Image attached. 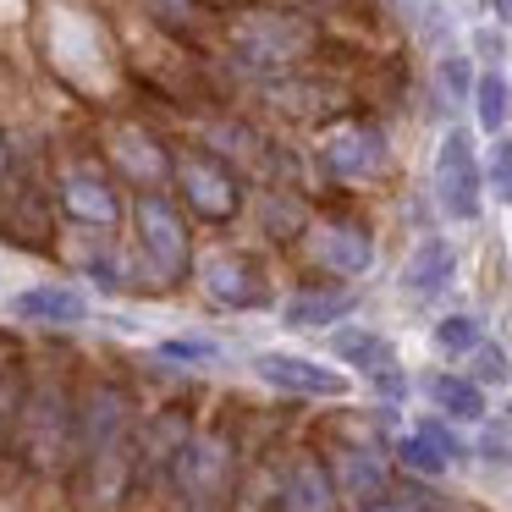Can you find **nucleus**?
<instances>
[{
  "label": "nucleus",
  "mask_w": 512,
  "mask_h": 512,
  "mask_svg": "<svg viewBox=\"0 0 512 512\" xmlns=\"http://www.w3.org/2000/svg\"><path fill=\"white\" fill-rule=\"evenodd\" d=\"M127 441H133L127 397L111 386H94L83 408L72 413V452L83 457V474L100 501H111V490L127 485Z\"/></svg>",
  "instance_id": "nucleus-1"
},
{
  "label": "nucleus",
  "mask_w": 512,
  "mask_h": 512,
  "mask_svg": "<svg viewBox=\"0 0 512 512\" xmlns=\"http://www.w3.org/2000/svg\"><path fill=\"white\" fill-rule=\"evenodd\" d=\"M166 479L188 512H215L226 485H232V446L221 435H188L177 446V457H171Z\"/></svg>",
  "instance_id": "nucleus-2"
},
{
  "label": "nucleus",
  "mask_w": 512,
  "mask_h": 512,
  "mask_svg": "<svg viewBox=\"0 0 512 512\" xmlns=\"http://www.w3.org/2000/svg\"><path fill=\"white\" fill-rule=\"evenodd\" d=\"M133 226H138V248H144L149 270H155L160 281H182L193 270L188 221H182V210L166 199V193H138Z\"/></svg>",
  "instance_id": "nucleus-3"
},
{
  "label": "nucleus",
  "mask_w": 512,
  "mask_h": 512,
  "mask_svg": "<svg viewBox=\"0 0 512 512\" xmlns=\"http://www.w3.org/2000/svg\"><path fill=\"white\" fill-rule=\"evenodd\" d=\"M479 199H485V177H479L474 138L463 127H452L441 138V149H435V204L452 221H479V210H485Z\"/></svg>",
  "instance_id": "nucleus-4"
},
{
  "label": "nucleus",
  "mask_w": 512,
  "mask_h": 512,
  "mask_svg": "<svg viewBox=\"0 0 512 512\" xmlns=\"http://www.w3.org/2000/svg\"><path fill=\"white\" fill-rule=\"evenodd\" d=\"M309 50V28L298 17H248L232 39V56L237 67L248 72H281Z\"/></svg>",
  "instance_id": "nucleus-5"
},
{
  "label": "nucleus",
  "mask_w": 512,
  "mask_h": 512,
  "mask_svg": "<svg viewBox=\"0 0 512 512\" xmlns=\"http://www.w3.org/2000/svg\"><path fill=\"white\" fill-rule=\"evenodd\" d=\"M23 446H28V463L39 468H61V457L72 452V408L56 386L34 391V402L23 413Z\"/></svg>",
  "instance_id": "nucleus-6"
},
{
  "label": "nucleus",
  "mask_w": 512,
  "mask_h": 512,
  "mask_svg": "<svg viewBox=\"0 0 512 512\" xmlns=\"http://www.w3.org/2000/svg\"><path fill=\"white\" fill-rule=\"evenodd\" d=\"M254 375L265 380V386H276V391H292V397H320V402L347 397V386H353L342 369L314 364V358H298V353H259L254 358Z\"/></svg>",
  "instance_id": "nucleus-7"
},
{
  "label": "nucleus",
  "mask_w": 512,
  "mask_h": 512,
  "mask_svg": "<svg viewBox=\"0 0 512 512\" xmlns=\"http://www.w3.org/2000/svg\"><path fill=\"white\" fill-rule=\"evenodd\" d=\"M177 188L204 221H232L237 204H243L237 199V177L215 155H182L177 160Z\"/></svg>",
  "instance_id": "nucleus-8"
},
{
  "label": "nucleus",
  "mask_w": 512,
  "mask_h": 512,
  "mask_svg": "<svg viewBox=\"0 0 512 512\" xmlns=\"http://www.w3.org/2000/svg\"><path fill=\"white\" fill-rule=\"evenodd\" d=\"M199 276H204V298H210L215 309L248 314V309H265L270 303L265 270H259L254 259H243V254H215Z\"/></svg>",
  "instance_id": "nucleus-9"
},
{
  "label": "nucleus",
  "mask_w": 512,
  "mask_h": 512,
  "mask_svg": "<svg viewBox=\"0 0 512 512\" xmlns=\"http://www.w3.org/2000/svg\"><path fill=\"white\" fill-rule=\"evenodd\" d=\"M320 160H325V171L342 177V182H369L386 166V133L369 127V122H347L320 144Z\"/></svg>",
  "instance_id": "nucleus-10"
},
{
  "label": "nucleus",
  "mask_w": 512,
  "mask_h": 512,
  "mask_svg": "<svg viewBox=\"0 0 512 512\" xmlns=\"http://www.w3.org/2000/svg\"><path fill=\"white\" fill-rule=\"evenodd\" d=\"M309 254L320 259L331 276L353 281V276H369V270H375V237L353 221H325V226H314Z\"/></svg>",
  "instance_id": "nucleus-11"
},
{
  "label": "nucleus",
  "mask_w": 512,
  "mask_h": 512,
  "mask_svg": "<svg viewBox=\"0 0 512 512\" xmlns=\"http://www.w3.org/2000/svg\"><path fill=\"white\" fill-rule=\"evenodd\" d=\"M452 281H457V254L446 237H424L402 265V292L413 303H435L441 292H452Z\"/></svg>",
  "instance_id": "nucleus-12"
},
{
  "label": "nucleus",
  "mask_w": 512,
  "mask_h": 512,
  "mask_svg": "<svg viewBox=\"0 0 512 512\" xmlns=\"http://www.w3.org/2000/svg\"><path fill=\"white\" fill-rule=\"evenodd\" d=\"M12 314L34 325H83L89 320V298L78 287H23L12 298Z\"/></svg>",
  "instance_id": "nucleus-13"
},
{
  "label": "nucleus",
  "mask_w": 512,
  "mask_h": 512,
  "mask_svg": "<svg viewBox=\"0 0 512 512\" xmlns=\"http://www.w3.org/2000/svg\"><path fill=\"white\" fill-rule=\"evenodd\" d=\"M61 204H67V215L83 226H116V215H122L111 182L94 177V171H67V177H61Z\"/></svg>",
  "instance_id": "nucleus-14"
},
{
  "label": "nucleus",
  "mask_w": 512,
  "mask_h": 512,
  "mask_svg": "<svg viewBox=\"0 0 512 512\" xmlns=\"http://www.w3.org/2000/svg\"><path fill=\"white\" fill-rule=\"evenodd\" d=\"M281 512H336V479L314 457H298L281 479Z\"/></svg>",
  "instance_id": "nucleus-15"
},
{
  "label": "nucleus",
  "mask_w": 512,
  "mask_h": 512,
  "mask_svg": "<svg viewBox=\"0 0 512 512\" xmlns=\"http://www.w3.org/2000/svg\"><path fill=\"white\" fill-rule=\"evenodd\" d=\"M353 303H358V292H347V287H298L287 298V309H281V320L298 331V325H342L347 314H353Z\"/></svg>",
  "instance_id": "nucleus-16"
},
{
  "label": "nucleus",
  "mask_w": 512,
  "mask_h": 512,
  "mask_svg": "<svg viewBox=\"0 0 512 512\" xmlns=\"http://www.w3.org/2000/svg\"><path fill=\"white\" fill-rule=\"evenodd\" d=\"M386 485H391L386 463L375 452H364V446H347L342 468H336V496H347L353 507H369V501L386 496Z\"/></svg>",
  "instance_id": "nucleus-17"
},
{
  "label": "nucleus",
  "mask_w": 512,
  "mask_h": 512,
  "mask_svg": "<svg viewBox=\"0 0 512 512\" xmlns=\"http://www.w3.org/2000/svg\"><path fill=\"white\" fill-rule=\"evenodd\" d=\"M331 347H336V358H342L347 369H358V375H375V369H386V364H397V353H391V342L380 331H369V325H336L331 331Z\"/></svg>",
  "instance_id": "nucleus-18"
},
{
  "label": "nucleus",
  "mask_w": 512,
  "mask_h": 512,
  "mask_svg": "<svg viewBox=\"0 0 512 512\" xmlns=\"http://www.w3.org/2000/svg\"><path fill=\"white\" fill-rule=\"evenodd\" d=\"M424 391H430V402H435L441 419H452V424H479L485 419V391H479L468 375H430Z\"/></svg>",
  "instance_id": "nucleus-19"
},
{
  "label": "nucleus",
  "mask_w": 512,
  "mask_h": 512,
  "mask_svg": "<svg viewBox=\"0 0 512 512\" xmlns=\"http://www.w3.org/2000/svg\"><path fill=\"white\" fill-rule=\"evenodd\" d=\"M474 116H479V127L485 133H501L507 127V116H512V89H507V78H501V67H485L474 78Z\"/></svg>",
  "instance_id": "nucleus-20"
},
{
  "label": "nucleus",
  "mask_w": 512,
  "mask_h": 512,
  "mask_svg": "<svg viewBox=\"0 0 512 512\" xmlns=\"http://www.w3.org/2000/svg\"><path fill=\"white\" fill-rule=\"evenodd\" d=\"M435 353H446V358H468L479 342H485V325L474 320V314H446V320H435Z\"/></svg>",
  "instance_id": "nucleus-21"
},
{
  "label": "nucleus",
  "mask_w": 512,
  "mask_h": 512,
  "mask_svg": "<svg viewBox=\"0 0 512 512\" xmlns=\"http://www.w3.org/2000/svg\"><path fill=\"white\" fill-rule=\"evenodd\" d=\"M468 364H474V375H468V380H474L479 391H485V386H507V380H512V358L501 353L496 342H479L474 353H468Z\"/></svg>",
  "instance_id": "nucleus-22"
},
{
  "label": "nucleus",
  "mask_w": 512,
  "mask_h": 512,
  "mask_svg": "<svg viewBox=\"0 0 512 512\" xmlns=\"http://www.w3.org/2000/svg\"><path fill=\"white\" fill-rule=\"evenodd\" d=\"M397 463H402V468H413V474H446V468H452L430 441H424V435H413V430H408V435H397Z\"/></svg>",
  "instance_id": "nucleus-23"
},
{
  "label": "nucleus",
  "mask_w": 512,
  "mask_h": 512,
  "mask_svg": "<svg viewBox=\"0 0 512 512\" xmlns=\"http://www.w3.org/2000/svg\"><path fill=\"white\" fill-rule=\"evenodd\" d=\"M160 358H177V364H221V342L215 336H171V342H160Z\"/></svg>",
  "instance_id": "nucleus-24"
},
{
  "label": "nucleus",
  "mask_w": 512,
  "mask_h": 512,
  "mask_svg": "<svg viewBox=\"0 0 512 512\" xmlns=\"http://www.w3.org/2000/svg\"><path fill=\"white\" fill-rule=\"evenodd\" d=\"M413 435H424V441H430L435 452L446 457V463H463V457H468V446L457 441V430H452L446 419H435V413H430V419H419V424H413Z\"/></svg>",
  "instance_id": "nucleus-25"
},
{
  "label": "nucleus",
  "mask_w": 512,
  "mask_h": 512,
  "mask_svg": "<svg viewBox=\"0 0 512 512\" xmlns=\"http://www.w3.org/2000/svg\"><path fill=\"white\" fill-rule=\"evenodd\" d=\"M485 177H490V188H496V199L512 204V144H507V138H496V144H490Z\"/></svg>",
  "instance_id": "nucleus-26"
},
{
  "label": "nucleus",
  "mask_w": 512,
  "mask_h": 512,
  "mask_svg": "<svg viewBox=\"0 0 512 512\" xmlns=\"http://www.w3.org/2000/svg\"><path fill=\"white\" fill-rule=\"evenodd\" d=\"M441 89L452 94V100H468V94H474V67H468L463 56H446L441 61Z\"/></svg>",
  "instance_id": "nucleus-27"
},
{
  "label": "nucleus",
  "mask_w": 512,
  "mask_h": 512,
  "mask_svg": "<svg viewBox=\"0 0 512 512\" xmlns=\"http://www.w3.org/2000/svg\"><path fill=\"white\" fill-rule=\"evenodd\" d=\"M485 424V419H479ZM507 424H485V430H479V457H485V463H507L512 457V446H507Z\"/></svg>",
  "instance_id": "nucleus-28"
},
{
  "label": "nucleus",
  "mask_w": 512,
  "mask_h": 512,
  "mask_svg": "<svg viewBox=\"0 0 512 512\" xmlns=\"http://www.w3.org/2000/svg\"><path fill=\"white\" fill-rule=\"evenodd\" d=\"M369 386L380 391V397H391V402H402L408 397V375H402L397 364H386V369H375V375H369Z\"/></svg>",
  "instance_id": "nucleus-29"
},
{
  "label": "nucleus",
  "mask_w": 512,
  "mask_h": 512,
  "mask_svg": "<svg viewBox=\"0 0 512 512\" xmlns=\"http://www.w3.org/2000/svg\"><path fill=\"white\" fill-rule=\"evenodd\" d=\"M149 12H155L160 23H177V28H188L199 6H193V0H149Z\"/></svg>",
  "instance_id": "nucleus-30"
},
{
  "label": "nucleus",
  "mask_w": 512,
  "mask_h": 512,
  "mask_svg": "<svg viewBox=\"0 0 512 512\" xmlns=\"http://www.w3.org/2000/svg\"><path fill=\"white\" fill-rule=\"evenodd\" d=\"M358 512H430L419 496H380V501H369V507H358Z\"/></svg>",
  "instance_id": "nucleus-31"
},
{
  "label": "nucleus",
  "mask_w": 512,
  "mask_h": 512,
  "mask_svg": "<svg viewBox=\"0 0 512 512\" xmlns=\"http://www.w3.org/2000/svg\"><path fill=\"white\" fill-rule=\"evenodd\" d=\"M490 6H496V17H501V23H512V0H490Z\"/></svg>",
  "instance_id": "nucleus-32"
},
{
  "label": "nucleus",
  "mask_w": 512,
  "mask_h": 512,
  "mask_svg": "<svg viewBox=\"0 0 512 512\" xmlns=\"http://www.w3.org/2000/svg\"><path fill=\"white\" fill-rule=\"evenodd\" d=\"M6 171H12V155H6V138H0V182H6Z\"/></svg>",
  "instance_id": "nucleus-33"
},
{
  "label": "nucleus",
  "mask_w": 512,
  "mask_h": 512,
  "mask_svg": "<svg viewBox=\"0 0 512 512\" xmlns=\"http://www.w3.org/2000/svg\"><path fill=\"white\" fill-rule=\"evenodd\" d=\"M6 424H12V413H6V402H0V435H6Z\"/></svg>",
  "instance_id": "nucleus-34"
},
{
  "label": "nucleus",
  "mask_w": 512,
  "mask_h": 512,
  "mask_svg": "<svg viewBox=\"0 0 512 512\" xmlns=\"http://www.w3.org/2000/svg\"><path fill=\"white\" fill-rule=\"evenodd\" d=\"M507 430H512V397H507Z\"/></svg>",
  "instance_id": "nucleus-35"
}]
</instances>
